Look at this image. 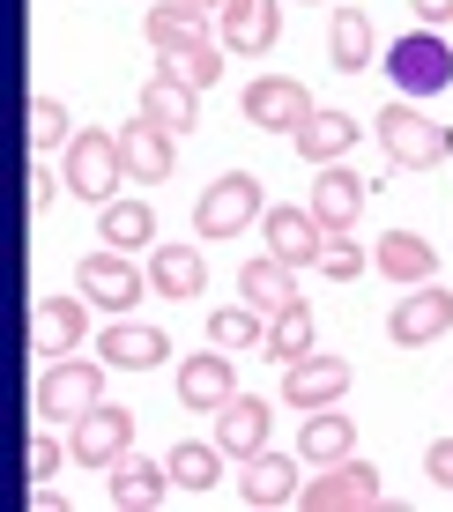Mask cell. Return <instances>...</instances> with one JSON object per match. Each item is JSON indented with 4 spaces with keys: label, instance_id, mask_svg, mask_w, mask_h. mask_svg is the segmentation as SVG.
Segmentation results:
<instances>
[{
    "label": "cell",
    "instance_id": "cell-1",
    "mask_svg": "<svg viewBox=\"0 0 453 512\" xmlns=\"http://www.w3.org/2000/svg\"><path fill=\"white\" fill-rule=\"evenodd\" d=\"M298 505L305 512H379L387 505V475L372 461H357V453H342V461H327L312 483H298Z\"/></svg>",
    "mask_w": 453,
    "mask_h": 512
},
{
    "label": "cell",
    "instance_id": "cell-2",
    "mask_svg": "<svg viewBox=\"0 0 453 512\" xmlns=\"http://www.w3.org/2000/svg\"><path fill=\"white\" fill-rule=\"evenodd\" d=\"M379 141H387V156L402 171H431V164L453 156V127L446 119H424L416 104H387V112H379Z\"/></svg>",
    "mask_w": 453,
    "mask_h": 512
},
{
    "label": "cell",
    "instance_id": "cell-3",
    "mask_svg": "<svg viewBox=\"0 0 453 512\" xmlns=\"http://www.w3.org/2000/svg\"><path fill=\"white\" fill-rule=\"evenodd\" d=\"M67 193H82V201H119V179H127V156H119V134H104V127H90V134H75L67 141Z\"/></svg>",
    "mask_w": 453,
    "mask_h": 512
},
{
    "label": "cell",
    "instance_id": "cell-4",
    "mask_svg": "<svg viewBox=\"0 0 453 512\" xmlns=\"http://www.w3.org/2000/svg\"><path fill=\"white\" fill-rule=\"evenodd\" d=\"M97 401H104V364H90V357H52L45 364V379H38V416L45 423H75Z\"/></svg>",
    "mask_w": 453,
    "mask_h": 512
},
{
    "label": "cell",
    "instance_id": "cell-5",
    "mask_svg": "<svg viewBox=\"0 0 453 512\" xmlns=\"http://www.w3.org/2000/svg\"><path fill=\"white\" fill-rule=\"evenodd\" d=\"M387 75L402 82V97H439L453 82V45L439 30H409V38L387 45Z\"/></svg>",
    "mask_w": 453,
    "mask_h": 512
},
{
    "label": "cell",
    "instance_id": "cell-6",
    "mask_svg": "<svg viewBox=\"0 0 453 512\" xmlns=\"http://www.w3.org/2000/svg\"><path fill=\"white\" fill-rule=\"evenodd\" d=\"M260 216V179L253 171H223V179H208V193L194 201V231L216 245V238H238L246 223Z\"/></svg>",
    "mask_w": 453,
    "mask_h": 512
},
{
    "label": "cell",
    "instance_id": "cell-7",
    "mask_svg": "<svg viewBox=\"0 0 453 512\" xmlns=\"http://www.w3.org/2000/svg\"><path fill=\"white\" fill-rule=\"evenodd\" d=\"M75 290L90 297V305H104V312H134L149 297V275L134 268L127 253H112V245H104V253H82L75 260Z\"/></svg>",
    "mask_w": 453,
    "mask_h": 512
},
{
    "label": "cell",
    "instance_id": "cell-8",
    "mask_svg": "<svg viewBox=\"0 0 453 512\" xmlns=\"http://www.w3.org/2000/svg\"><path fill=\"white\" fill-rule=\"evenodd\" d=\"M67 446H75L82 468H112L134 453V409H112V401H97L90 416L67 423Z\"/></svg>",
    "mask_w": 453,
    "mask_h": 512
},
{
    "label": "cell",
    "instance_id": "cell-9",
    "mask_svg": "<svg viewBox=\"0 0 453 512\" xmlns=\"http://www.w3.org/2000/svg\"><path fill=\"white\" fill-rule=\"evenodd\" d=\"M446 327H453V290H446V282H409V297L394 305V320H387V334H394L402 349L439 342Z\"/></svg>",
    "mask_w": 453,
    "mask_h": 512
},
{
    "label": "cell",
    "instance_id": "cell-10",
    "mask_svg": "<svg viewBox=\"0 0 453 512\" xmlns=\"http://www.w3.org/2000/svg\"><path fill=\"white\" fill-rule=\"evenodd\" d=\"M246 119L260 134H298L305 119H312V90L298 75H260L253 90H246Z\"/></svg>",
    "mask_w": 453,
    "mask_h": 512
},
{
    "label": "cell",
    "instance_id": "cell-11",
    "mask_svg": "<svg viewBox=\"0 0 453 512\" xmlns=\"http://www.w3.org/2000/svg\"><path fill=\"white\" fill-rule=\"evenodd\" d=\"M82 334H90V305L82 297H38L30 305V349L38 357H75Z\"/></svg>",
    "mask_w": 453,
    "mask_h": 512
},
{
    "label": "cell",
    "instance_id": "cell-12",
    "mask_svg": "<svg viewBox=\"0 0 453 512\" xmlns=\"http://www.w3.org/2000/svg\"><path fill=\"white\" fill-rule=\"evenodd\" d=\"M342 394H350V364L342 357H320V349H312V357H298L283 372V401L290 409H335Z\"/></svg>",
    "mask_w": 453,
    "mask_h": 512
},
{
    "label": "cell",
    "instance_id": "cell-13",
    "mask_svg": "<svg viewBox=\"0 0 453 512\" xmlns=\"http://www.w3.org/2000/svg\"><path fill=\"white\" fill-rule=\"evenodd\" d=\"M119 156H127V179L156 186V179H171V164H179V134L156 127V119H127V127H119Z\"/></svg>",
    "mask_w": 453,
    "mask_h": 512
},
{
    "label": "cell",
    "instance_id": "cell-14",
    "mask_svg": "<svg viewBox=\"0 0 453 512\" xmlns=\"http://www.w3.org/2000/svg\"><path fill=\"white\" fill-rule=\"evenodd\" d=\"M320 245H327V223L312 208H268V253L290 260V268H320Z\"/></svg>",
    "mask_w": 453,
    "mask_h": 512
},
{
    "label": "cell",
    "instance_id": "cell-15",
    "mask_svg": "<svg viewBox=\"0 0 453 512\" xmlns=\"http://www.w3.org/2000/svg\"><path fill=\"white\" fill-rule=\"evenodd\" d=\"M305 208L327 223V238H335V231H350V223L364 216V179H357V171H342V164H320V179H312Z\"/></svg>",
    "mask_w": 453,
    "mask_h": 512
},
{
    "label": "cell",
    "instance_id": "cell-16",
    "mask_svg": "<svg viewBox=\"0 0 453 512\" xmlns=\"http://www.w3.org/2000/svg\"><path fill=\"white\" fill-rule=\"evenodd\" d=\"M268 423L275 416H268V401H260V394H231L216 409V446L231 453V461H253V453L268 446Z\"/></svg>",
    "mask_w": 453,
    "mask_h": 512
},
{
    "label": "cell",
    "instance_id": "cell-17",
    "mask_svg": "<svg viewBox=\"0 0 453 512\" xmlns=\"http://www.w3.org/2000/svg\"><path fill=\"white\" fill-rule=\"evenodd\" d=\"M149 290L156 297H201L208 290V260H201V245H186V238H171V245H156L149 253Z\"/></svg>",
    "mask_w": 453,
    "mask_h": 512
},
{
    "label": "cell",
    "instance_id": "cell-18",
    "mask_svg": "<svg viewBox=\"0 0 453 512\" xmlns=\"http://www.w3.org/2000/svg\"><path fill=\"white\" fill-rule=\"evenodd\" d=\"M231 394H238V364H231V357H208V349H201V357L179 364V401H186L194 416H216Z\"/></svg>",
    "mask_w": 453,
    "mask_h": 512
},
{
    "label": "cell",
    "instance_id": "cell-19",
    "mask_svg": "<svg viewBox=\"0 0 453 512\" xmlns=\"http://www.w3.org/2000/svg\"><path fill=\"white\" fill-rule=\"evenodd\" d=\"M216 23H223V45L231 52H268L283 38V8H275V0H223Z\"/></svg>",
    "mask_w": 453,
    "mask_h": 512
},
{
    "label": "cell",
    "instance_id": "cell-20",
    "mask_svg": "<svg viewBox=\"0 0 453 512\" xmlns=\"http://www.w3.org/2000/svg\"><path fill=\"white\" fill-rule=\"evenodd\" d=\"M238 498H246L253 512H283V505H298V468H290L283 453L260 446L253 461H246V475H238Z\"/></svg>",
    "mask_w": 453,
    "mask_h": 512
},
{
    "label": "cell",
    "instance_id": "cell-21",
    "mask_svg": "<svg viewBox=\"0 0 453 512\" xmlns=\"http://www.w3.org/2000/svg\"><path fill=\"white\" fill-rule=\"evenodd\" d=\"M97 357H104V364H119V372H149V364H164V357H171V334H164V327H134V320H119V327H104V334H97Z\"/></svg>",
    "mask_w": 453,
    "mask_h": 512
},
{
    "label": "cell",
    "instance_id": "cell-22",
    "mask_svg": "<svg viewBox=\"0 0 453 512\" xmlns=\"http://www.w3.org/2000/svg\"><path fill=\"white\" fill-rule=\"evenodd\" d=\"M372 268L387 282H431V275H439V245L416 238V231H387L372 245Z\"/></svg>",
    "mask_w": 453,
    "mask_h": 512
},
{
    "label": "cell",
    "instance_id": "cell-23",
    "mask_svg": "<svg viewBox=\"0 0 453 512\" xmlns=\"http://www.w3.org/2000/svg\"><path fill=\"white\" fill-rule=\"evenodd\" d=\"M238 297H246L260 320H275V312L298 297V268H290V260H275V253H268V260H246V268H238Z\"/></svg>",
    "mask_w": 453,
    "mask_h": 512
},
{
    "label": "cell",
    "instance_id": "cell-24",
    "mask_svg": "<svg viewBox=\"0 0 453 512\" xmlns=\"http://www.w3.org/2000/svg\"><path fill=\"white\" fill-rule=\"evenodd\" d=\"M171 490V461H142V453H127V461H112V505L119 512H156Z\"/></svg>",
    "mask_w": 453,
    "mask_h": 512
},
{
    "label": "cell",
    "instance_id": "cell-25",
    "mask_svg": "<svg viewBox=\"0 0 453 512\" xmlns=\"http://www.w3.org/2000/svg\"><path fill=\"white\" fill-rule=\"evenodd\" d=\"M290 141H298V156H305L312 171H320V164H342V156L357 149V119H350V112H312Z\"/></svg>",
    "mask_w": 453,
    "mask_h": 512
},
{
    "label": "cell",
    "instance_id": "cell-26",
    "mask_svg": "<svg viewBox=\"0 0 453 512\" xmlns=\"http://www.w3.org/2000/svg\"><path fill=\"white\" fill-rule=\"evenodd\" d=\"M142 119H156V127H171V134H186L201 119V90H186L179 75H164V67H156V75L142 82Z\"/></svg>",
    "mask_w": 453,
    "mask_h": 512
},
{
    "label": "cell",
    "instance_id": "cell-27",
    "mask_svg": "<svg viewBox=\"0 0 453 512\" xmlns=\"http://www.w3.org/2000/svg\"><path fill=\"white\" fill-rule=\"evenodd\" d=\"M97 238L112 245V253H142L156 238V208L149 201H104L97 208Z\"/></svg>",
    "mask_w": 453,
    "mask_h": 512
},
{
    "label": "cell",
    "instance_id": "cell-28",
    "mask_svg": "<svg viewBox=\"0 0 453 512\" xmlns=\"http://www.w3.org/2000/svg\"><path fill=\"white\" fill-rule=\"evenodd\" d=\"M327 60H335L342 75L372 67V15H364V8H335V15H327Z\"/></svg>",
    "mask_w": 453,
    "mask_h": 512
},
{
    "label": "cell",
    "instance_id": "cell-29",
    "mask_svg": "<svg viewBox=\"0 0 453 512\" xmlns=\"http://www.w3.org/2000/svg\"><path fill=\"white\" fill-rule=\"evenodd\" d=\"M142 30H149V45H156V52H179V45H201V38H208V15H201V8H186V0H156Z\"/></svg>",
    "mask_w": 453,
    "mask_h": 512
},
{
    "label": "cell",
    "instance_id": "cell-30",
    "mask_svg": "<svg viewBox=\"0 0 453 512\" xmlns=\"http://www.w3.org/2000/svg\"><path fill=\"white\" fill-rule=\"evenodd\" d=\"M164 461H171V483H179V490H201V498H208L231 453H223V446H201V438H186V446H171Z\"/></svg>",
    "mask_w": 453,
    "mask_h": 512
},
{
    "label": "cell",
    "instance_id": "cell-31",
    "mask_svg": "<svg viewBox=\"0 0 453 512\" xmlns=\"http://www.w3.org/2000/svg\"><path fill=\"white\" fill-rule=\"evenodd\" d=\"M260 349H268V357H283V364L312 357V305H305V297H290V305L268 320V342H260Z\"/></svg>",
    "mask_w": 453,
    "mask_h": 512
},
{
    "label": "cell",
    "instance_id": "cell-32",
    "mask_svg": "<svg viewBox=\"0 0 453 512\" xmlns=\"http://www.w3.org/2000/svg\"><path fill=\"white\" fill-rule=\"evenodd\" d=\"M350 446H357V423H350V416H335V409H312V416H305V461H312V468L342 461Z\"/></svg>",
    "mask_w": 453,
    "mask_h": 512
},
{
    "label": "cell",
    "instance_id": "cell-33",
    "mask_svg": "<svg viewBox=\"0 0 453 512\" xmlns=\"http://www.w3.org/2000/svg\"><path fill=\"white\" fill-rule=\"evenodd\" d=\"M164 75H179L186 90H216V82H223V52H216V38H201V45H179V52H164Z\"/></svg>",
    "mask_w": 453,
    "mask_h": 512
},
{
    "label": "cell",
    "instance_id": "cell-34",
    "mask_svg": "<svg viewBox=\"0 0 453 512\" xmlns=\"http://www.w3.org/2000/svg\"><path fill=\"white\" fill-rule=\"evenodd\" d=\"M208 342L216 349H260L268 342V320L253 305H223V312H208Z\"/></svg>",
    "mask_w": 453,
    "mask_h": 512
},
{
    "label": "cell",
    "instance_id": "cell-35",
    "mask_svg": "<svg viewBox=\"0 0 453 512\" xmlns=\"http://www.w3.org/2000/svg\"><path fill=\"white\" fill-rule=\"evenodd\" d=\"M23 134H30V149H60V141H75V134H67V104L60 97H30Z\"/></svg>",
    "mask_w": 453,
    "mask_h": 512
},
{
    "label": "cell",
    "instance_id": "cell-36",
    "mask_svg": "<svg viewBox=\"0 0 453 512\" xmlns=\"http://www.w3.org/2000/svg\"><path fill=\"white\" fill-rule=\"evenodd\" d=\"M60 461H75V446H60L52 431H38V438L23 446V475H30V483H45V475L60 468Z\"/></svg>",
    "mask_w": 453,
    "mask_h": 512
},
{
    "label": "cell",
    "instance_id": "cell-37",
    "mask_svg": "<svg viewBox=\"0 0 453 512\" xmlns=\"http://www.w3.org/2000/svg\"><path fill=\"white\" fill-rule=\"evenodd\" d=\"M320 268H327V275H335V282H357L364 268H372V253H357V245H350V238H342V231H335V238H327V245H320Z\"/></svg>",
    "mask_w": 453,
    "mask_h": 512
},
{
    "label": "cell",
    "instance_id": "cell-38",
    "mask_svg": "<svg viewBox=\"0 0 453 512\" xmlns=\"http://www.w3.org/2000/svg\"><path fill=\"white\" fill-rule=\"evenodd\" d=\"M67 179H60V171H45V164H30V216H45V208H52V193H60Z\"/></svg>",
    "mask_w": 453,
    "mask_h": 512
},
{
    "label": "cell",
    "instance_id": "cell-39",
    "mask_svg": "<svg viewBox=\"0 0 453 512\" xmlns=\"http://www.w3.org/2000/svg\"><path fill=\"white\" fill-rule=\"evenodd\" d=\"M424 475H431L439 490H453V438H439V446L424 453Z\"/></svg>",
    "mask_w": 453,
    "mask_h": 512
},
{
    "label": "cell",
    "instance_id": "cell-40",
    "mask_svg": "<svg viewBox=\"0 0 453 512\" xmlns=\"http://www.w3.org/2000/svg\"><path fill=\"white\" fill-rule=\"evenodd\" d=\"M416 15H424V30H439V23H453V0H409Z\"/></svg>",
    "mask_w": 453,
    "mask_h": 512
},
{
    "label": "cell",
    "instance_id": "cell-41",
    "mask_svg": "<svg viewBox=\"0 0 453 512\" xmlns=\"http://www.w3.org/2000/svg\"><path fill=\"white\" fill-rule=\"evenodd\" d=\"M30 505H38V512H67V498H60L52 483H38V490H30Z\"/></svg>",
    "mask_w": 453,
    "mask_h": 512
},
{
    "label": "cell",
    "instance_id": "cell-42",
    "mask_svg": "<svg viewBox=\"0 0 453 512\" xmlns=\"http://www.w3.org/2000/svg\"><path fill=\"white\" fill-rule=\"evenodd\" d=\"M186 8H201V15H208V8H223V0H186Z\"/></svg>",
    "mask_w": 453,
    "mask_h": 512
},
{
    "label": "cell",
    "instance_id": "cell-43",
    "mask_svg": "<svg viewBox=\"0 0 453 512\" xmlns=\"http://www.w3.org/2000/svg\"><path fill=\"white\" fill-rule=\"evenodd\" d=\"M320 8H327V0H320Z\"/></svg>",
    "mask_w": 453,
    "mask_h": 512
}]
</instances>
